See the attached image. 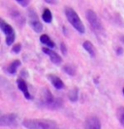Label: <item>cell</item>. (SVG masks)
Returning a JSON list of instances; mask_svg holds the SVG:
<instances>
[{
	"label": "cell",
	"instance_id": "obj_1",
	"mask_svg": "<svg viewBox=\"0 0 124 129\" xmlns=\"http://www.w3.org/2000/svg\"><path fill=\"white\" fill-rule=\"evenodd\" d=\"M40 105L45 108H48L50 110H57L62 107L63 100H61L58 97H54L48 88H45L41 93Z\"/></svg>",
	"mask_w": 124,
	"mask_h": 129
},
{
	"label": "cell",
	"instance_id": "obj_2",
	"mask_svg": "<svg viewBox=\"0 0 124 129\" xmlns=\"http://www.w3.org/2000/svg\"><path fill=\"white\" fill-rule=\"evenodd\" d=\"M22 125L25 128L31 129H51L57 128L58 124L51 119H45V118H31V119H24L22 121Z\"/></svg>",
	"mask_w": 124,
	"mask_h": 129
},
{
	"label": "cell",
	"instance_id": "obj_3",
	"mask_svg": "<svg viewBox=\"0 0 124 129\" xmlns=\"http://www.w3.org/2000/svg\"><path fill=\"white\" fill-rule=\"evenodd\" d=\"M65 16L67 17L68 21L70 22V24L75 28L76 30L81 34H84L85 32V28L84 25L81 21V17L79 15L76 13V11L71 8V7H65Z\"/></svg>",
	"mask_w": 124,
	"mask_h": 129
},
{
	"label": "cell",
	"instance_id": "obj_4",
	"mask_svg": "<svg viewBox=\"0 0 124 129\" xmlns=\"http://www.w3.org/2000/svg\"><path fill=\"white\" fill-rule=\"evenodd\" d=\"M86 19L88 23L90 24L92 30L97 34L98 36H103L105 34V29L103 26L99 16L93 10H87L86 11Z\"/></svg>",
	"mask_w": 124,
	"mask_h": 129
},
{
	"label": "cell",
	"instance_id": "obj_5",
	"mask_svg": "<svg viewBox=\"0 0 124 129\" xmlns=\"http://www.w3.org/2000/svg\"><path fill=\"white\" fill-rule=\"evenodd\" d=\"M0 28L2 30V32L5 34V42L7 45H12L13 43H15V40H16V32L14 30V28L4 19H1L0 20Z\"/></svg>",
	"mask_w": 124,
	"mask_h": 129
},
{
	"label": "cell",
	"instance_id": "obj_6",
	"mask_svg": "<svg viewBox=\"0 0 124 129\" xmlns=\"http://www.w3.org/2000/svg\"><path fill=\"white\" fill-rule=\"evenodd\" d=\"M28 20H29V25L34 30V32L41 33L43 31V24L40 20L36 11L33 8L28 10Z\"/></svg>",
	"mask_w": 124,
	"mask_h": 129
},
{
	"label": "cell",
	"instance_id": "obj_7",
	"mask_svg": "<svg viewBox=\"0 0 124 129\" xmlns=\"http://www.w3.org/2000/svg\"><path fill=\"white\" fill-rule=\"evenodd\" d=\"M19 125V117L14 113L2 115L0 117V126L1 127H15Z\"/></svg>",
	"mask_w": 124,
	"mask_h": 129
},
{
	"label": "cell",
	"instance_id": "obj_8",
	"mask_svg": "<svg viewBox=\"0 0 124 129\" xmlns=\"http://www.w3.org/2000/svg\"><path fill=\"white\" fill-rule=\"evenodd\" d=\"M42 50H43L44 53L47 54V55L49 56L52 64H60L61 63H62V58H61V56H60L57 52H55L54 50H51V49L48 48V47H43Z\"/></svg>",
	"mask_w": 124,
	"mask_h": 129
},
{
	"label": "cell",
	"instance_id": "obj_9",
	"mask_svg": "<svg viewBox=\"0 0 124 129\" xmlns=\"http://www.w3.org/2000/svg\"><path fill=\"white\" fill-rule=\"evenodd\" d=\"M84 127L85 128H89V129H100L102 124H101V121L99 120V118L95 116H90L85 119L84 121Z\"/></svg>",
	"mask_w": 124,
	"mask_h": 129
},
{
	"label": "cell",
	"instance_id": "obj_10",
	"mask_svg": "<svg viewBox=\"0 0 124 129\" xmlns=\"http://www.w3.org/2000/svg\"><path fill=\"white\" fill-rule=\"evenodd\" d=\"M16 85H17V88H19L20 91L23 93V95H24V97H25L26 99H28V100L32 99V96H31V94H30V92H29V90H28V86H27L26 82H25L24 79H22V78H17V79H16Z\"/></svg>",
	"mask_w": 124,
	"mask_h": 129
},
{
	"label": "cell",
	"instance_id": "obj_11",
	"mask_svg": "<svg viewBox=\"0 0 124 129\" xmlns=\"http://www.w3.org/2000/svg\"><path fill=\"white\" fill-rule=\"evenodd\" d=\"M49 82L51 83V85L56 89V90H62L65 88L64 82L60 79L58 76L54 75V74H49L48 76Z\"/></svg>",
	"mask_w": 124,
	"mask_h": 129
},
{
	"label": "cell",
	"instance_id": "obj_12",
	"mask_svg": "<svg viewBox=\"0 0 124 129\" xmlns=\"http://www.w3.org/2000/svg\"><path fill=\"white\" fill-rule=\"evenodd\" d=\"M21 64H22V62L20 61V60H14L13 62H11L10 64L7 66V68H6V71L9 73V74H11V75H14V74H16V70L19 69V67H21Z\"/></svg>",
	"mask_w": 124,
	"mask_h": 129
},
{
	"label": "cell",
	"instance_id": "obj_13",
	"mask_svg": "<svg viewBox=\"0 0 124 129\" xmlns=\"http://www.w3.org/2000/svg\"><path fill=\"white\" fill-rule=\"evenodd\" d=\"M10 14H11V16L13 17V19H14L20 26L24 25V23H25L24 17L22 16V15L20 12L16 11V10H11V13H10Z\"/></svg>",
	"mask_w": 124,
	"mask_h": 129
},
{
	"label": "cell",
	"instance_id": "obj_14",
	"mask_svg": "<svg viewBox=\"0 0 124 129\" xmlns=\"http://www.w3.org/2000/svg\"><path fill=\"white\" fill-rule=\"evenodd\" d=\"M82 47L84 48V50L86 51L87 53L89 54V56L91 58H94L96 56V49L94 47V45L92 44L89 41H85L82 43Z\"/></svg>",
	"mask_w": 124,
	"mask_h": 129
},
{
	"label": "cell",
	"instance_id": "obj_15",
	"mask_svg": "<svg viewBox=\"0 0 124 129\" xmlns=\"http://www.w3.org/2000/svg\"><path fill=\"white\" fill-rule=\"evenodd\" d=\"M40 42L43 44H45V45H47L48 47H50V48H55L56 47L55 43L51 41V39L49 38L47 34H44L40 37Z\"/></svg>",
	"mask_w": 124,
	"mask_h": 129
},
{
	"label": "cell",
	"instance_id": "obj_16",
	"mask_svg": "<svg viewBox=\"0 0 124 129\" xmlns=\"http://www.w3.org/2000/svg\"><path fill=\"white\" fill-rule=\"evenodd\" d=\"M68 98L72 102L78 101V99H79V88L74 87L73 89H71L70 91H68Z\"/></svg>",
	"mask_w": 124,
	"mask_h": 129
},
{
	"label": "cell",
	"instance_id": "obj_17",
	"mask_svg": "<svg viewBox=\"0 0 124 129\" xmlns=\"http://www.w3.org/2000/svg\"><path fill=\"white\" fill-rule=\"evenodd\" d=\"M63 70L66 74L70 76H75L76 73H77V69L74 64H66L63 66Z\"/></svg>",
	"mask_w": 124,
	"mask_h": 129
},
{
	"label": "cell",
	"instance_id": "obj_18",
	"mask_svg": "<svg viewBox=\"0 0 124 129\" xmlns=\"http://www.w3.org/2000/svg\"><path fill=\"white\" fill-rule=\"evenodd\" d=\"M42 19L46 23H50L51 22V20H52V14H51V11L49 10V8L44 9L43 14H42Z\"/></svg>",
	"mask_w": 124,
	"mask_h": 129
},
{
	"label": "cell",
	"instance_id": "obj_19",
	"mask_svg": "<svg viewBox=\"0 0 124 129\" xmlns=\"http://www.w3.org/2000/svg\"><path fill=\"white\" fill-rule=\"evenodd\" d=\"M116 117L118 118L120 124L124 127V107L123 106H121V107H119L118 109H117V111H116Z\"/></svg>",
	"mask_w": 124,
	"mask_h": 129
},
{
	"label": "cell",
	"instance_id": "obj_20",
	"mask_svg": "<svg viewBox=\"0 0 124 129\" xmlns=\"http://www.w3.org/2000/svg\"><path fill=\"white\" fill-rule=\"evenodd\" d=\"M21 51H22V44L20 43H15L13 45V47H12V52L14 54H19Z\"/></svg>",
	"mask_w": 124,
	"mask_h": 129
},
{
	"label": "cell",
	"instance_id": "obj_21",
	"mask_svg": "<svg viewBox=\"0 0 124 129\" xmlns=\"http://www.w3.org/2000/svg\"><path fill=\"white\" fill-rule=\"evenodd\" d=\"M16 1L22 7H27V6L29 5V3H30L31 0H16Z\"/></svg>",
	"mask_w": 124,
	"mask_h": 129
},
{
	"label": "cell",
	"instance_id": "obj_22",
	"mask_svg": "<svg viewBox=\"0 0 124 129\" xmlns=\"http://www.w3.org/2000/svg\"><path fill=\"white\" fill-rule=\"evenodd\" d=\"M60 49H61V52H62L63 55H67V51H68V49H67V46H66L65 43H60Z\"/></svg>",
	"mask_w": 124,
	"mask_h": 129
},
{
	"label": "cell",
	"instance_id": "obj_23",
	"mask_svg": "<svg viewBox=\"0 0 124 129\" xmlns=\"http://www.w3.org/2000/svg\"><path fill=\"white\" fill-rule=\"evenodd\" d=\"M115 53H116V55H118V56L122 55V54L124 53L123 48H122V47H117V48H116V50H115Z\"/></svg>",
	"mask_w": 124,
	"mask_h": 129
},
{
	"label": "cell",
	"instance_id": "obj_24",
	"mask_svg": "<svg viewBox=\"0 0 124 129\" xmlns=\"http://www.w3.org/2000/svg\"><path fill=\"white\" fill-rule=\"evenodd\" d=\"M45 2H46V3H48V4H51V5H55V4H57V2H58V0H45Z\"/></svg>",
	"mask_w": 124,
	"mask_h": 129
},
{
	"label": "cell",
	"instance_id": "obj_25",
	"mask_svg": "<svg viewBox=\"0 0 124 129\" xmlns=\"http://www.w3.org/2000/svg\"><path fill=\"white\" fill-rule=\"evenodd\" d=\"M120 42H121V43H124V35H122V36H120Z\"/></svg>",
	"mask_w": 124,
	"mask_h": 129
},
{
	"label": "cell",
	"instance_id": "obj_26",
	"mask_svg": "<svg viewBox=\"0 0 124 129\" xmlns=\"http://www.w3.org/2000/svg\"><path fill=\"white\" fill-rule=\"evenodd\" d=\"M122 92H123V94H124V88H123V90H122Z\"/></svg>",
	"mask_w": 124,
	"mask_h": 129
}]
</instances>
